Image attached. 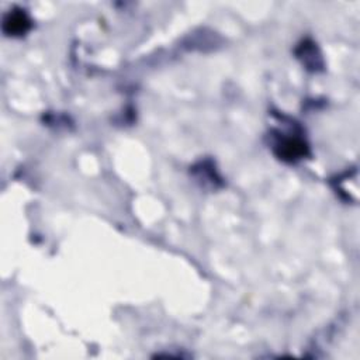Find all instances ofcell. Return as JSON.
I'll return each mask as SVG.
<instances>
[{
    "label": "cell",
    "mask_w": 360,
    "mask_h": 360,
    "mask_svg": "<svg viewBox=\"0 0 360 360\" xmlns=\"http://www.w3.org/2000/svg\"><path fill=\"white\" fill-rule=\"evenodd\" d=\"M300 57H303V61L307 66H311V68H317L321 65V61L319 59V55L315 52V48L311 45H301V54Z\"/></svg>",
    "instance_id": "obj_3"
},
{
    "label": "cell",
    "mask_w": 360,
    "mask_h": 360,
    "mask_svg": "<svg viewBox=\"0 0 360 360\" xmlns=\"http://www.w3.org/2000/svg\"><path fill=\"white\" fill-rule=\"evenodd\" d=\"M31 29V20L23 10H10L3 19V33L9 37H22Z\"/></svg>",
    "instance_id": "obj_2"
},
{
    "label": "cell",
    "mask_w": 360,
    "mask_h": 360,
    "mask_svg": "<svg viewBox=\"0 0 360 360\" xmlns=\"http://www.w3.org/2000/svg\"><path fill=\"white\" fill-rule=\"evenodd\" d=\"M275 151L280 159L287 162H296L307 155L308 147L298 137H286V138L278 140L275 145Z\"/></svg>",
    "instance_id": "obj_1"
}]
</instances>
